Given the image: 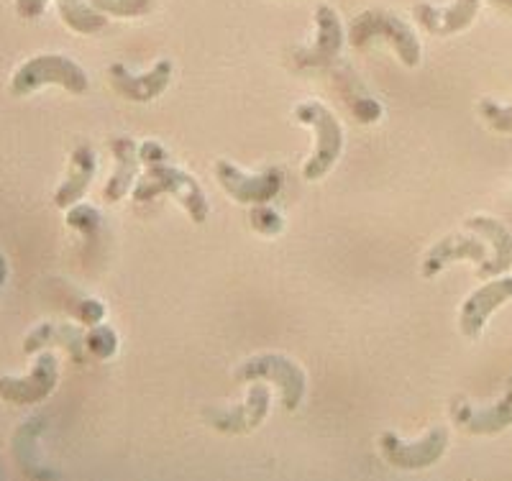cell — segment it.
Segmentation results:
<instances>
[{"label":"cell","instance_id":"obj_1","mask_svg":"<svg viewBox=\"0 0 512 481\" xmlns=\"http://www.w3.org/2000/svg\"><path fill=\"white\" fill-rule=\"evenodd\" d=\"M159 195H172L177 203L185 208V213L190 215L192 223L203 226L210 215V203L205 198L200 182L187 174L185 169L175 167L172 162L152 164L146 167V174L139 180L134 190L136 203H149V200L159 198Z\"/></svg>","mask_w":512,"mask_h":481},{"label":"cell","instance_id":"obj_2","mask_svg":"<svg viewBox=\"0 0 512 481\" xmlns=\"http://www.w3.org/2000/svg\"><path fill=\"white\" fill-rule=\"evenodd\" d=\"M47 85H59L72 95H85L90 90V77L75 59L64 54H39L26 59L11 77V93L16 98H26Z\"/></svg>","mask_w":512,"mask_h":481},{"label":"cell","instance_id":"obj_3","mask_svg":"<svg viewBox=\"0 0 512 481\" xmlns=\"http://www.w3.org/2000/svg\"><path fill=\"white\" fill-rule=\"evenodd\" d=\"M372 39L387 41L408 70H415L420 64L423 54H420L418 34L390 11L369 8V11H361L349 24V44L354 49H364Z\"/></svg>","mask_w":512,"mask_h":481},{"label":"cell","instance_id":"obj_4","mask_svg":"<svg viewBox=\"0 0 512 481\" xmlns=\"http://www.w3.org/2000/svg\"><path fill=\"white\" fill-rule=\"evenodd\" d=\"M292 116H295L297 123H305V126L313 128L315 134V151L313 157L305 162L303 177L310 182L323 180V177L336 167L338 157H341V151H344V131H341V123H338V118L328 111L326 105L318 103V100L300 103Z\"/></svg>","mask_w":512,"mask_h":481},{"label":"cell","instance_id":"obj_5","mask_svg":"<svg viewBox=\"0 0 512 481\" xmlns=\"http://www.w3.org/2000/svg\"><path fill=\"white\" fill-rule=\"evenodd\" d=\"M236 382H272L280 387L282 407L295 412L305 397V371L282 354H259L236 369Z\"/></svg>","mask_w":512,"mask_h":481},{"label":"cell","instance_id":"obj_6","mask_svg":"<svg viewBox=\"0 0 512 481\" xmlns=\"http://www.w3.org/2000/svg\"><path fill=\"white\" fill-rule=\"evenodd\" d=\"M59 384V361L52 351H39L26 377H0V400L26 407L44 402Z\"/></svg>","mask_w":512,"mask_h":481},{"label":"cell","instance_id":"obj_7","mask_svg":"<svg viewBox=\"0 0 512 481\" xmlns=\"http://www.w3.org/2000/svg\"><path fill=\"white\" fill-rule=\"evenodd\" d=\"M446 448H448L446 428H433L431 433L415 443H405L397 433L379 435V451H382L384 461L402 471L428 469V466H433L436 461H441Z\"/></svg>","mask_w":512,"mask_h":481},{"label":"cell","instance_id":"obj_8","mask_svg":"<svg viewBox=\"0 0 512 481\" xmlns=\"http://www.w3.org/2000/svg\"><path fill=\"white\" fill-rule=\"evenodd\" d=\"M269 407H272V392L264 382H251L249 395L241 405L233 407H213L205 410L203 418L210 428H216L218 433L241 435L251 433L267 420Z\"/></svg>","mask_w":512,"mask_h":481},{"label":"cell","instance_id":"obj_9","mask_svg":"<svg viewBox=\"0 0 512 481\" xmlns=\"http://www.w3.org/2000/svg\"><path fill=\"white\" fill-rule=\"evenodd\" d=\"M216 180L218 185L241 205H262L272 203L282 190V172L280 169H264L259 174L241 172L236 164L216 162Z\"/></svg>","mask_w":512,"mask_h":481},{"label":"cell","instance_id":"obj_10","mask_svg":"<svg viewBox=\"0 0 512 481\" xmlns=\"http://www.w3.org/2000/svg\"><path fill=\"white\" fill-rule=\"evenodd\" d=\"M315 29H318V36H315L313 47H303L292 54V64L297 70H326L336 62L338 52L344 47L341 18L326 3L315 8Z\"/></svg>","mask_w":512,"mask_h":481},{"label":"cell","instance_id":"obj_11","mask_svg":"<svg viewBox=\"0 0 512 481\" xmlns=\"http://www.w3.org/2000/svg\"><path fill=\"white\" fill-rule=\"evenodd\" d=\"M512 300V277H495L466 297L459 313V328L466 338L477 341L492 313Z\"/></svg>","mask_w":512,"mask_h":481},{"label":"cell","instance_id":"obj_12","mask_svg":"<svg viewBox=\"0 0 512 481\" xmlns=\"http://www.w3.org/2000/svg\"><path fill=\"white\" fill-rule=\"evenodd\" d=\"M108 80L121 98L134 100V103H152L159 95L167 93L169 82H172V62L162 59L144 75H134V72H128L126 64L116 62L108 67Z\"/></svg>","mask_w":512,"mask_h":481},{"label":"cell","instance_id":"obj_13","mask_svg":"<svg viewBox=\"0 0 512 481\" xmlns=\"http://www.w3.org/2000/svg\"><path fill=\"white\" fill-rule=\"evenodd\" d=\"M489 256L487 241L482 236H466V233H451V236L441 238L428 254L423 256L420 264V274L425 279H433L454 261H472V264H484Z\"/></svg>","mask_w":512,"mask_h":481},{"label":"cell","instance_id":"obj_14","mask_svg":"<svg viewBox=\"0 0 512 481\" xmlns=\"http://www.w3.org/2000/svg\"><path fill=\"white\" fill-rule=\"evenodd\" d=\"M466 228L477 236H482L489 244V256L484 264L477 267L479 279H495L502 277L507 269L512 267V233L505 223H500L497 218H489V215H472L466 218Z\"/></svg>","mask_w":512,"mask_h":481},{"label":"cell","instance_id":"obj_15","mask_svg":"<svg viewBox=\"0 0 512 481\" xmlns=\"http://www.w3.org/2000/svg\"><path fill=\"white\" fill-rule=\"evenodd\" d=\"M326 72L331 85L336 87L338 95H341V100H344V105L349 108L356 121L364 123V126H372V123H377L382 118V105H379V100H374L369 95L367 85L361 82V77L351 70L349 64L336 59L331 67H326Z\"/></svg>","mask_w":512,"mask_h":481},{"label":"cell","instance_id":"obj_16","mask_svg":"<svg viewBox=\"0 0 512 481\" xmlns=\"http://www.w3.org/2000/svg\"><path fill=\"white\" fill-rule=\"evenodd\" d=\"M451 418L459 428L472 435H497L512 425V389L500 402L489 407H474L466 400L451 402Z\"/></svg>","mask_w":512,"mask_h":481},{"label":"cell","instance_id":"obj_17","mask_svg":"<svg viewBox=\"0 0 512 481\" xmlns=\"http://www.w3.org/2000/svg\"><path fill=\"white\" fill-rule=\"evenodd\" d=\"M479 13V0H454L451 6L436 8L431 3H415V24L433 36H454L469 29Z\"/></svg>","mask_w":512,"mask_h":481},{"label":"cell","instance_id":"obj_18","mask_svg":"<svg viewBox=\"0 0 512 481\" xmlns=\"http://www.w3.org/2000/svg\"><path fill=\"white\" fill-rule=\"evenodd\" d=\"M108 149H111L116 167H113V174L108 177V182H105L103 187V200L108 205H116L121 203L128 195V190L134 187L141 159L139 146H136L134 139H128V136H116V139H111Z\"/></svg>","mask_w":512,"mask_h":481},{"label":"cell","instance_id":"obj_19","mask_svg":"<svg viewBox=\"0 0 512 481\" xmlns=\"http://www.w3.org/2000/svg\"><path fill=\"white\" fill-rule=\"evenodd\" d=\"M95 169H98V159H95L93 146H75L70 157V167H67V177H64V182L54 192V205L59 210H67L80 203L85 198V192L90 190V185H93Z\"/></svg>","mask_w":512,"mask_h":481},{"label":"cell","instance_id":"obj_20","mask_svg":"<svg viewBox=\"0 0 512 481\" xmlns=\"http://www.w3.org/2000/svg\"><path fill=\"white\" fill-rule=\"evenodd\" d=\"M41 430H44V418H31L13 435V458H16L18 469L26 476H36V479L49 476V471L41 469V461L36 456V438L41 435Z\"/></svg>","mask_w":512,"mask_h":481},{"label":"cell","instance_id":"obj_21","mask_svg":"<svg viewBox=\"0 0 512 481\" xmlns=\"http://www.w3.org/2000/svg\"><path fill=\"white\" fill-rule=\"evenodd\" d=\"M57 11L59 18H62L64 24L70 26L75 34L93 36L108 29V16L95 11V8L90 6V0L88 3H85V0H57Z\"/></svg>","mask_w":512,"mask_h":481},{"label":"cell","instance_id":"obj_22","mask_svg":"<svg viewBox=\"0 0 512 481\" xmlns=\"http://www.w3.org/2000/svg\"><path fill=\"white\" fill-rule=\"evenodd\" d=\"M49 346L64 348V351L72 356V361H75V364H85V361H88L90 351H88V343H85V333H82V328H77V325L54 323L52 325V341H49Z\"/></svg>","mask_w":512,"mask_h":481},{"label":"cell","instance_id":"obj_23","mask_svg":"<svg viewBox=\"0 0 512 481\" xmlns=\"http://www.w3.org/2000/svg\"><path fill=\"white\" fill-rule=\"evenodd\" d=\"M64 310L72 315L80 325L85 328H93V325L103 323L105 318V305L95 297H85V295H72L64 300Z\"/></svg>","mask_w":512,"mask_h":481},{"label":"cell","instance_id":"obj_24","mask_svg":"<svg viewBox=\"0 0 512 481\" xmlns=\"http://www.w3.org/2000/svg\"><path fill=\"white\" fill-rule=\"evenodd\" d=\"M85 343H88V351L93 359H113L118 351V333L113 331L111 325H93V328H88V333H85Z\"/></svg>","mask_w":512,"mask_h":481},{"label":"cell","instance_id":"obj_25","mask_svg":"<svg viewBox=\"0 0 512 481\" xmlns=\"http://www.w3.org/2000/svg\"><path fill=\"white\" fill-rule=\"evenodd\" d=\"M67 226L72 228V231H77L80 236L85 238H98L100 233V226H103V218H100L98 208H93V205H72V208H67Z\"/></svg>","mask_w":512,"mask_h":481},{"label":"cell","instance_id":"obj_26","mask_svg":"<svg viewBox=\"0 0 512 481\" xmlns=\"http://www.w3.org/2000/svg\"><path fill=\"white\" fill-rule=\"evenodd\" d=\"M95 11L116 18H141L152 13L154 0H90Z\"/></svg>","mask_w":512,"mask_h":481},{"label":"cell","instance_id":"obj_27","mask_svg":"<svg viewBox=\"0 0 512 481\" xmlns=\"http://www.w3.org/2000/svg\"><path fill=\"white\" fill-rule=\"evenodd\" d=\"M249 223L256 233H262V236H280L285 231V221H282V215L277 210L269 208L267 203L262 205H251L249 213Z\"/></svg>","mask_w":512,"mask_h":481},{"label":"cell","instance_id":"obj_28","mask_svg":"<svg viewBox=\"0 0 512 481\" xmlns=\"http://www.w3.org/2000/svg\"><path fill=\"white\" fill-rule=\"evenodd\" d=\"M479 116L497 134H512V103L500 105L495 100H482L479 103Z\"/></svg>","mask_w":512,"mask_h":481},{"label":"cell","instance_id":"obj_29","mask_svg":"<svg viewBox=\"0 0 512 481\" xmlns=\"http://www.w3.org/2000/svg\"><path fill=\"white\" fill-rule=\"evenodd\" d=\"M139 159H141V164L152 167V164L169 162V151L164 149L159 141H144V144L139 146Z\"/></svg>","mask_w":512,"mask_h":481},{"label":"cell","instance_id":"obj_30","mask_svg":"<svg viewBox=\"0 0 512 481\" xmlns=\"http://www.w3.org/2000/svg\"><path fill=\"white\" fill-rule=\"evenodd\" d=\"M49 0H16V13L26 21H34L41 13L47 11Z\"/></svg>","mask_w":512,"mask_h":481},{"label":"cell","instance_id":"obj_31","mask_svg":"<svg viewBox=\"0 0 512 481\" xmlns=\"http://www.w3.org/2000/svg\"><path fill=\"white\" fill-rule=\"evenodd\" d=\"M6 282H8V259L6 254L0 251V290L6 287Z\"/></svg>","mask_w":512,"mask_h":481},{"label":"cell","instance_id":"obj_32","mask_svg":"<svg viewBox=\"0 0 512 481\" xmlns=\"http://www.w3.org/2000/svg\"><path fill=\"white\" fill-rule=\"evenodd\" d=\"M489 3H492L495 8H500V11L512 13V0H489Z\"/></svg>","mask_w":512,"mask_h":481},{"label":"cell","instance_id":"obj_33","mask_svg":"<svg viewBox=\"0 0 512 481\" xmlns=\"http://www.w3.org/2000/svg\"><path fill=\"white\" fill-rule=\"evenodd\" d=\"M507 389H512V377H510V379H507Z\"/></svg>","mask_w":512,"mask_h":481}]
</instances>
